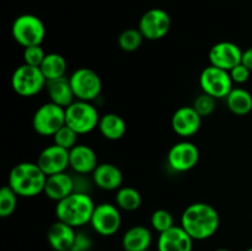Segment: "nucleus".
Wrapping results in <instances>:
<instances>
[{
    "mask_svg": "<svg viewBox=\"0 0 252 251\" xmlns=\"http://www.w3.org/2000/svg\"><path fill=\"white\" fill-rule=\"evenodd\" d=\"M220 217L212 204L194 202L186 207L181 216V226L193 240H206L218 231Z\"/></svg>",
    "mask_w": 252,
    "mask_h": 251,
    "instance_id": "f257e3e1",
    "label": "nucleus"
},
{
    "mask_svg": "<svg viewBox=\"0 0 252 251\" xmlns=\"http://www.w3.org/2000/svg\"><path fill=\"white\" fill-rule=\"evenodd\" d=\"M47 175L37 162L24 161L15 165L9 174L7 185L19 197L31 198L43 193Z\"/></svg>",
    "mask_w": 252,
    "mask_h": 251,
    "instance_id": "f03ea898",
    "label": "nucleus"
},
{
    "mask_svg": "<svg viewBox=\"0 0 252 251\" xmlns=\"http://www.w3.org/2000/svg\"><path fill=\"white\" fill-rule=\"evenodd\" d=\"M95 203L86 192L74 191L62 201L57 202L56 217L58 220L73 228H80L90 223Z\"/></svg>",
    "mask_w": 252,
    "mask_h": 251,
    "instance_id": "7ed1b4c3",
    "label": "nucleus"
},
{
    "mask_svg": "<svg viewBox=\"0 0 252 251\" xmlns=\"http://www.w3.org/2000/svg\"><path fill=\"white\" fill-rule=\"evenodd\" d=\"M11 34L21 47L41 46L46 37V27L38 16L32 14H22L14 20Z\"/></svg>",
    "mask_w": 252,
    "mask_h": 251,
    "instance_id": "20e7f679",
    "label": "nucleus"
},
{
    "mask_svg": "<svg viewBox=\"0 0 252 251\" xmlns=\"http://www.w3.org/2000/svg\"><path fill=\"white\" fill-rule=\"evenodd\" d=\"M100 117L97 108L89 101L75 100L65 108V125L79 135L88 134L97 128Z\"/></svg>",
    "mask_w": 252,
    "mask_h": 251,
    "instance_id": "39448f33",
    "label": "nucleus"
},
{
    "mask_svg": "<svg viewBox=\"0 0 252 251\" xmlns=\"http://www.w3.org/2000/svg\"><path fill=\"white\" fill-rule=\"evenodd\" d=\"M47 85V79L38 66L24 63L17 66L11 76L12 90L21 97H32Z\"/></svg>",
    "mask_w": 252,
    "mask_h": 251,
    "instance_id": "423d86ee",
    "label": "nucleus"
},
{
    "mask_svg": "<svg viewBox=\"0 0 252 251\" xmlns=\"http://www.w3.org/2000/svg\"><path fill=\"white\" fill-rule=\"evenodd\" d=\"M65 126V108L53 102L39 106L32 117V127L42 137H53Z\"/></svg>",
    "mask_w": 252,
    "mask_h": 251,
    "instance_id": "0eeeda50",
    "label": "nucleus"
},
{
    "mask_svg": "<svg viewBox=\"0 0 252 251\" xmlns=\"http://www.w3.org/2000/svg\"><path fill=\"white\" fill-rule=\"evenodd\" d=\"M69 83L73 89L75 100H96L102 91V81L98 74L90 68H79L69 76Z\"/></svg>",
    "mask_w": 252,
    "mask_h": 251,
    "instance_id": "6e6552de",
    "label": "nucleus"
},
{
    "mask_svg": "<svg viewBox=\"0 0 252 251\" xmlns=\"http://www.w3.org/2000/svg\"><path fill=\"white\" fill-rule=\"evenodd\" d=\"M233 84L229 71L211 64L204 68L199 75V86L202 93L213 96L216 100L225 98L233 90Z\"/></svg>",
    "mask_w": 252,
    "mask_h": 251,
    "instance_id": "1a4fd4ad",
    "label": "nucleus"
},
{
    "mask_svg": "<svg viewBox=\"0 0 252 251\" xmlns=\"http://www.w3.org/2000/svg\"><path fill=\"white\" fill-rule=\"evenodd\" d=\"M171 29V17L160 7H153L142 15L138 24V30L143 34L144 39L158 41L169 33Z\"/></svg>",
    "mask_w": 252,
    "mask_h": 251,
    "instance_id": "9d476101",
    "label": "nucleus"
},
{
    "mask_svg": "<svg viewBox=\"0 0 252 251\" xmlns=\"http://www.w3.org/2000/svg\"><path fill=\"white\" fill-rule=\"evenodd\" d=\"M91 228L101 236H112L120 230L122 224L121 209L116 204L103 202L95 206L91 217Z\"/></svg>",
    "mask_w": 252,
    "mask_h": 251,
    "instance_id": "9b49d317",
    "label": "nucleus"
},
{
    "mask_svg": "<svg viewBox=\"0 0 252 251\" xmlns=\"http://www.w3.org/2000/svg\"><path fill=\"white\" fill-rule=\"evenodd\" d=\"M167 165L175 172H187L194 169L199 161V149L189 140H181L167 152Z\"/></svg>",
    "mask_w": 252,
    "mask_h": 251,
    "instance_id": "f8f14e48",
    "label": "nucleus"
},
{
    "mask_svg": "<svg viewBox=\"0 0 252 251\" xmlns=\"http://www.w3.org/2000/svg\"><path fill=\"white\" fill-rule=\"evenodd\" d=\"M243 52L240 47L230 41H221L213 44L209 49V64L217 68L230 71L234 66L241 63Z\"/></svg>",
    "mask_w": 252,
    "mask_h": 251,
    "instance_id": "ddd939ff",
    "label": "nucleus"
},
{
    "mask_svg": "<svg viewBox=\"0 0 252 251\" xmlns=\"http://www.w3.org/2000/svg\"><path fill=\"white\" fill-rule=\"evenodd\" d=\"M202 126V117L197 113L193 106H181L171 117L172 130L179 137L189 139L198 133Z\"/></svg>",
    "mask_w": 252,
    "mask_h": 251,
    "instance_id": "4468645a",
    "label": "nucleus"
},
{
    "mask_svg": "<svg viewBox=\"0 0 252 251\" xmlns=\"http://www.w3.org/2000/svg\"><path fill=\"white\" fill-rule=\"evenodd\" d=\"M36 162L47 176L64 172L69 167V150L53 143L39 153Z\"/></svg>",
    "mask_w": 252,
    "mask_h": 251,
    "instance_id": "2eb2a0df",
    "label": "nucleus"
},
{
    "mask_svg": "<svg viewBox=\"0 0 252 251\" xmlns=\"http://www.w3.org/2000/svg\"><path fill=\"white\" fill-rule=\"evenodd\" d=\"M193 239L181 225H174L159 234L158 251H192Z\"/></svg>",
    "mask_w": 252,
    "mask_h": 251,
    "instance_id": "dca6fc26",
    "label": "nucleus"
},
{
    "mask_svg": "<svg viewBox=\"0 0 252 251\" xmlns=\"http://www.w3.org/2000/svg\"><path fill=\"white\" fill-rule=\"evenodd\" d=\"M97 165V155L89 145L76 144L69 150V167L78 175L93 174Z\"/></svg>",
    "mask_w": 252,
    "mask_h": 251,
    "instance_id": "f3484780",
    "label": "nucleus"
},
{
    "mask_svg": "<svg viewBox=\"0 0 252 251\" xmlns=\"http://www.w3.org/2000/svg\"><path fill=\"white\" fill-rule=\"evenodd\" d=\"M93 182L105 191H117L122 187L123 174L120 167L111 162H101L93 172Z\"/></svg>",
    "mask_w": 252,
    "mask_h": 251,
    "instance_id": "a211bd4d",
    "label": "nucleus"
},
{
    "mask_svg": "<svg viewBox=\"0 0 252 251\" xmlns=\"http://www.w3.org/2000/svg\"><path fill=\"white\" fill-rule=\"evenodd\" d=\"M74 191H75L74 177L66 171L47 176L43 193L52 201H62Z\"/></svg>",
    "mask_w": 252,
    "mask_h": 251,
    "instance_id": "6ab92c4d",
    "label": "nucleus"
},
{
    "mask_svg": "<svg viewBox=\"0 0 252 251\" xmlns=\"http://www.w3.org/2000/svg\"><path fill=\"white\" fill-rule=\"evenodd\" d=\"M75 228L57 219L47 231V241L54 251H68L73 249Z\"/></svg>",
    "mask_w": 252,
    "mask_h": 251,
    "instance_id": "aec40b11",
    "label": "nucleus"
},
{
    "mask_svg": "<svg viewBox=\"0 0 252 251\" xmlns=\"http://www.w3.org/2000/svg\"><path fill=\"white\" fill-rule=\"evenodd\" d=\"M46 89L49 101L56 105L66 108L75 101L73 89L69 83V76L47 81Z\"/></svg>",
    "mask_w": 252,
    "mask_h": 251,
    "instance_id": "412c9836",
    "label": "nucleus"
},
{
    "mask_svg": "<svg viewBox=\"0 0 252 251\" xmlns=\"http://www.w3.org/2000/svg\"><path fill=\"white\" fill-rule=\"evenodd\" d=\"M152 241V231L147 226L134 225L123 234L122 246L125 251H147Z\"/></svg>",
    "mask_w": 252,
    "mask_h": 251,
    "instance_id": "4be33fe9",
    "label": "nucleus"
},
{
    "mask_svg": "<svg viewBox=\"0 0 252 251\" xmlns=\"http://www.w3.org/2000/svg\"><path fill=\"white\" fill-rule=\"evenodd\" d=\"M98 130L101 135L108 140H118L127 132L126 121L117 113H105L100 117Z\"/></svg>",
    "mask_w": 252,
    "mask_h": 251,
    "instance_id": "5701e85b",
    "label": "nucleus"
},
{
    "mask_svg": "<svg viewBox=\"0 0 252 251\" xmlns=\"http://www.w3.org/2000/svg\"><path fill=\"white\" fill-rule=\"evenodd\" d=\"M225 101L229 111L236 116H246L252 111V95L244 88H233Z\"/></svg>",
    "mask_w": 252,
    "mask_h": 251,
    "instance_id": "b1692460",
    "label": "nucleus"
},
{
    "mask_svg": "<svg viewBox=\"0 0 252 251\" xmlns=\"http://www.w3.org/2000/svg\"><path fill=\"white\" fill-rule=\"evenodd\" d=\"M66 68H68V65H66L65 58L62 54L56 53V52L47 53L46 58L39 66L47 81L65 76Z\"/></svg>",
    "mask_w": 252,
    "mask_h": 251,
    "instance_id": "393cba45",
    "label": "nucleus"
},
{
    "mask_svg": "<svg viewBox=\"0 0 252 251\" xmlns=\"http://www.w3.org/2000/svg\"><path fill=\"white\" fill-rule=\"evenodd\" d=\"M115 204L126 212H134L142 206V194L137 188L122 186L116 191Z\"/></svg>",
    "mask_w": 252,
    "mask_h": 251,
    "instance_id": "a878e982",
    "label": "nucleus"
},
{
    "mask_svg": "<svg viewBox=\"0 0 252 251\" xmlns=\"http://www.w3.org/2000/svg\"><path fill=\"white\" fill-rule=\"evenodd\" d=\"M144 39L143 34L138 29H127L118 36V46L125 52H135Z\"/></svg>",
    "mask_w": 252,
    "mask_h": 251,
    "instance_id": "bb28decb",
    "label": "nucleus"
},
{
    "mask_svg": "<svg viewBox=\"0 0 252 251\" xmlns=\"http://www.w3.org/2000/svg\"><path fill=\"white\" fill-rule=\"evenodd\" d=\"M17 194L6 185L0 189V217L7 218L15 212L17 207Z\"/></svg>",
    "mask_w": 252,
    "mask_h": 251,
    "instance_id": "cd10ccee",
    "label": "nucleus"
},
{
    "mask_svg": "<svg viewBox=\"0 0 252 251\" xmlns=\"http://www.w3.org/2000/svg\"><path fill=\"white\" fill-rule=\"evenodd\" d=\"M150 224H152L153 229L158 233H164V231L169 230L170 228L175 225L174 224V217L166 209H157L154 213L152 214L150 218Z\"/></svg>",
    "mask_w": 252,
    "mask_h": 251,
    "instance_id": "c85d7f7f",
    "label": "nucleus"
},
{
    "mask_svg": "<svg viewBox=\"0 0 252 251\" xmlns=\"http://www.w3.org/2000/svg\"><path fill=\"white\" fill-rule=\"evenodd\" d=\"M78 133L74 129H71L69 126L65 125L53 135V143L59 145V147L64 148V149L70 150L71 148H74L78 144Z\"/></svg>",
    "mask_w": 252,
    "mask_h": 251,
    "instance_id": "c756f323",
    "label": "nucleus"
},
{
    "mask_svg": "<svg viewBox=\"0 0 252 251\" xmlns=\"http://www.w3.org/2000/svg\"><path fill=\"white\" fill-rule=\"evenodd\" d=\"M193 108L202 118L208 117L216 110V98L206 93H202L193 101Z\"/></svg>",
    "mask_w": 252,
    "mask_h": 251,
    "instance_id": "7c9ffc66",
    "label": "nucleus"
},
{
    "mask_svg": "<svg viewBox=\"0 0 252 251\" xmlns=\"http://www.w3.org/2000/svg\"><path fill=\"white\" fill-rule=\"evenodd\" d=\"M46 52L42 46H31L24 48V63L32 66H41L42 62L46 58Z\"/></svg>",
    "mask_w": 252,
    "mask_h": 251,
    "instance_id": "2f4dec72",
    "label": "nucleus"
},
{
    "mask_svg": "<svg viewBox=\"0 0 252 251\" xmlns=\"http://www.w3.org/2000/svg\"><path fill=\"white\" fill-rule=\"evenodd\" d=\"M229 74H230V78L234 84H239V85H241V84H245L246 81L250 79L251 71L249 70L243 63H240L236 66H234V68L229 71Z\"/></svg>",
    "mask_w": 252,
    "mask_h": 251,
    "instance_id": "473e14b6",
    "label": "nucleus"
},
{
    "mask_svg": "<svg viewBox=\"0 0 252 251\" xmlns=\"http://www.w3.org/2000/svg\"><path fill=\"white\" fill-rule=\"evenodd\" d=\"M93 248V240L85 231H76L75 240L71 250L73 251H89Z\"/></svg>",
    "mask_w": 252,
    "mask_h": 251,
    "instance_id": "72a5a7b5",
    "label": "nucleus"
},
{
    "mask_svg": "<svg viewBox=\"0 0 252 251\" xmlns=\"http://www.w3.org/2000/svg\"><path fill=\"white\" fill-rule=\"evenodd\" d=\"M241 63H243L252 73V47H249L248 49H245V51L243 52Z\"/></svg>",
    "mask_w": 252,
    "mask_h": 251,
    "instance_id": "f704fd0d",
    "label": "nucleus"
},
{
    "mask_svg": "<svg viewBox=\"0 0 252 251\" xmlns=\"http://www.w3.org/2000/svg\"><path fill=\"white\" fill-rule=\"evenodd\" d=\"M214 251H231V250H229V249H224V248H220V249H217V250H214Z\"/></svg>",
    "mask_w": 252,
    "mask_h": 251,
    "instance_id": "c9c22d12",
    "label": "nucleus"
},
{
    "mask_svg": "<svg viewBox=\"0 0 252 251\" xmlns=\"http://www.w3.org/2000/svg\"><path fill=\"white\" fill-rule=\"evenodd\" d=\"M245 251H252V246H251V248H249V249H246V250Z\"/></svg>",
    "mask_w": 252,
    "mask_h": 251,
    "instance_id": "e433bc0d",
    "label": "nucleus"
},
{
    "mask_svg": "<svg viewBox=\"0 0 252 251\" xmlns=\"http://www.w3.org/2000/svg\"><path fill=\"white\" fill-rule=\"evenodd\" d=\"M68 251H73V250H68Z\"/></svg>",
    "mask_w": 252,
    "mask_h": 251,
    "instance_id": "4c0bfd02",
    "label": "nucleus"
}]
</instances>
